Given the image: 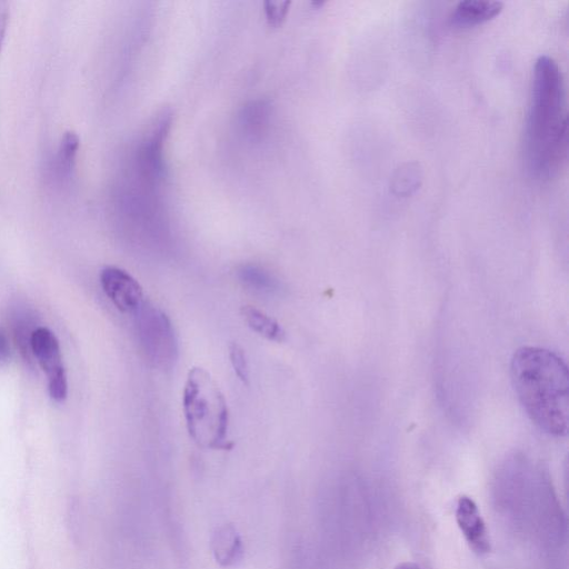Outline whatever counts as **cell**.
<instances>
[{"mask_svg":"<svg viewBox=\"0 0 569 569\" xmlns=\"http://www.w3.org/2000/svg\"><path fill=\"white\" fill-rule=\"evenodd\" d=\"M510 376L530 420L548 435L565 436L569 421V376L565 361L548 349L522 347L511 359Z\"/></svg>","mask_w":569,"mask_h":569,"instance_id":"cell-1","label":"cell"},{"mask_svg":"<svg viewBox=\"0 0 569 569\" xmlns=\"http://www.w3.org/2000/svg\"><path fill=\"white\" fill-rule=\"evenodd\" d=\"M561 72L557 62L540 56L535 64L531 102L525 131L528 170L538 179L557 170L566 151L567 118Z\"/></svg>","mask_w":569,"mask_h":569,"instance_id":"cell-2","label":"cell"},{"mask_svg":"<svg viewBox=\"0 0 569 569\" xmlns=\"http://www.w3.org/2000/svg\"><path fill=\"white\" fill-rule=\"evenodd\" d=\"M182 409L190 438L200 447L229 450V409L227 400L211 375L201 367L189 370L183 391Z\"/></svg>","mask_w":569,"mask_h":569,"instance_id":"cell-3","label":"cell"},{"mask_svg":"<svg viewBox=\"0 0 569 569\" xmlns=\"http://www.w3.org/2000/svg\"><path fill=\"white\" fill-rule=\"evenodd\" d=\"M134 315L146 357L157 367L171 366L177 359L178 345L168 316L146 301Z\"/></svg>","mask_w":569,"mask_h":569,"instance_id":"cell-4","label":"cell"},{"mask_svg":"<svg viewBox=\"0 0 569 569\" xmlns=\"http://www.w3.org/2000/svg\"><path fill=\"white\" fill-rule=\"evenodd\" d=\"M30 351L47 375L50 397L54 401H63L68 383L60 345L54 333L46 327L36 328L30 337Z\"/></svg>","mask_w":569,"mask_h":569,"instance_id":"cell-5","label":"cell"},{"mask_svg":"<svg viewBox=\"0 0 569 569\" xmlns=\"http://www.w3.org/2000/svg\"><path fill=\"white\" fill-rule=\"evenodd\" d=\"M100 283L106 296L121 312L136 313L144 303L140 283L121 268H103Z\"/></svg>","mask_w":569,"mask_h":569,"instance_id":"cell-6","label":"cell"},{"mask_svg":"<svg viewBox=\"0 0 569 569\" xmlns=\"http://www.w3.org/2000/svg\"><path fill=\"white\" fill-rule=\"evenodd\" d=\"M455 518L469 548L479 556L489 553L491 549L489 531L475 500L468 496L459 497Z\"/></svg>","mask_w":569,"mask_h":569,"instance_id":"cell-7","label":"cell"},{"mask_svg":"<svg viewBox=\"0 0 569 569\" xmlns=\"http://www.w3.org/2000/svg\"><path fill=\"white\" fill-rule=\"evenodd\" d=\"M503 8L500 1L465 0L460 1L451 16V23L458 28L473 27L498 16Z\"/></svg>","mask_w":569,"mask_h":569,"instance_id":"cell-8","label":"cell"},{"mask_svg":"<svg viewBox=\"0 0 569 569\" xmlns=\"http://www.w3.org/2000/svg\"><path fill=\"white\" fill-rule=\"evenodd\" d=\"M211 549L216 561L222 567L237 565L243 556V543L232 525L216 529L211 538Z\"/></svg>","mask_w":569,"mask_h":569,"instance_id":"cell-9","label":"cell"},{"mask_svg":"<svg viewBox=\"0 0 569 569\" xmlns=\"http://www.w3.org/2000/svg\"><path fill=\"white\" fill-rule=\"evenodd\" d=\"M237 276L244 288L256 293L273 295L281 288V283L274 274L257 264L240 266Z\"/></svg>","mask_w":569,"mask_h":569,"instance_id":"cell-10","label":"cell"},{"mask_svg":"<svg viewBox=\"0 0 569 569\" xmlns=\"http://www.w3.org/2000/svg\"><path fill=\"white\" fill-rule=\"evenodd\" d=\"M241 315L248 327L261 337L276 342L284 340L286 331L283 328L274 318L266 312L252 306H243Z\"/></svg>","mask_w":569,"mask_h":569,"instance_id":"cell-11","label":"cell"},{"mask_svg":"<svg viewBox=\"0 0 569 569\" xmlns=\"http://www.w3.org/2000/svg\"><path fill=\"white\" fill-rule=\"evenodd\" d=\"M271 106L267 100H254L247 103L239 116L243 132L251 138H258L268 127Z\"/></svg>","mask_w":569,"mask_h":569,"instance_id":"cell-12","label":"cell"},{"mask_svg":"<svg viewBox=\"0 0 569 569\" xmlns=\"http://www.w3.org/2000/svg\"><path fill=\"white\" fill-rule=\"evenodd\" d=\"M78 148V136L74 132H67L60 142L57 159L58 168L63 174H68L72 170Z\"/></svg>","mask_w":569,"mask_h":569,"instance_id":"cell-13","label":"cell"},{"mask_svg":"<svg viewBox=\"0 0 569 569\" xmlns=\"http://www.w3.org/2000/svg\"><path fill=\"white\" fill-rule=\"evenodd\" d=\"M229 358H230L232 369H233L234 373L237 375V377L239 378V380L243 385H248L249 379H250L249 365H248V360L246 357V352L239 343H237V342L230 343Z\"/></svg>","mask_w":569,"mask_h":569,"instance_id":"cell-14","label":"cell"},{"mask_svg":"<svg viewBox=\"0 0 569 569\" xmlns=\"http://www.w3.org/2000/svg\"><path fill=\"white\" fill-rule=\"evenodd\" d=\"M290 1L269 0L264 2L267 21L272 27H279L284 21L289 11Z\"/></svg>","mask_w":569,"mask_h":569,"instance_id":"cell-15","label":"cell"},{"mask_svg":"<svg viewBox=\"0 0 569 569\" xmlns=\"http://www.w3.org/2000/svg\"><path fill=\"white\" fill-rule=\"evenodd\" d=\"M10 358V343L6 332L0 328V366L8 362Z\"/></svg>","mask_w":569,"mask_h":569,"instance_id":"cell-16","label":"cell"},{"mask_svg":"<svg viewBox=\"0 0 569 569\" xmlns=\"http://www.w3.org/2000/svg\"><path fill=\"white\" fill-rule=\"evenodd\" d=\"M9 18L8 3L6 1L0 0V50L4 39V33L7 30V23Z\"/></svg>","mask_w":569,"mask_h":569,"instance_id":"cell-17","label":"cell"},{"mask_svg":"<svg viewBox=\"0 0 569 569\" xmlns=\"http://www.w3.org/2000/svg\"><path fill=\"white\" fill-rule=\"evenodd\" d=\"M395 569H421L417 563L405 561L399 563Z\"/></svg>","mask_w":569,"mask_h":569,"instance_id":"cell-18","label":"cell"}]
</instances>
